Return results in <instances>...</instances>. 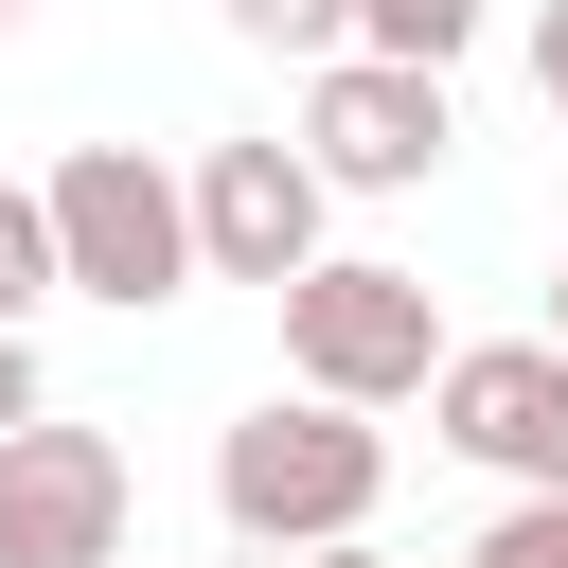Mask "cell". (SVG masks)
<instances>
[{"label": "cell", "instance_id": "cell-1", "mask_svg": "<svg viewBox=\"0 0 568 568\" xmlns=\"http://www.w3.org/2000/svg\"><path fill=\"white\" fill-rule=\"evenodd\" d=\"M213 497H231V532H248V550H320V532H373L390 444H373L337 390H302V408H248V426L213 444Z\"/></svg>", "mask_w": 568, "mask_h": 568}, {"label": "cell", "instance_id": "cell-2", "mask_svg": "<svg viewBox=\"0 0 568 568\" xmlns=\"http://www.w3.org/2000/svg\"><path fill=\"white\" fill-rule=\"evenodd\" d=\"M36 213H53V284H89V302H124V320L195 284V213H178V178H160L142 142H71Z\"/></svg>", "mask_w": 568, "mask_h": 568}, {"label": "cell", "instance_id": "cell-3", "mask_svg": "<svg viewBox=\"0 0 568 568\" xmlns=\"http://www.w3.org/2000/svg\"><path fill=\"white\" fill-rule=\"evenodd\" d=\"M266 302H284V373L337 390V408H390V390L444 373V302H426V266H284Z\"/></svg>", "mask_w": 568, "mask_h": 568}, {"label": "cell", "instance_id": "cell-4", "mask_svg": "<svg viewBox=\"0 0 568 568\" xmlns=\"http://www.w3.org/2000/svg\"><path fill=\"white\" fill-rule=\"evenodd\" d=\"M0 568H124V444L106 426H0Z\"/></svg>", "mask_w": 568, "mask_h": 568}, {"label": "cell", "instance_id": "cell-5", "mask_svg": "<svg viewBox=\"0 0 568 568\" xmlns=\"http://www.w3.org/2000/svg\"><path fill=\"white\" fill-rule=\"evenodd\" d=\"M444 142H462V124H444V71H408V53H320V106H302L320 195H408Z\"/></svg>", "mask_w": 568, "mask_h": 568}, {"label": "cell", "instance_id": "cell-6", "mask_svg": "<svg viewBox=\"0 0 568 568\" xmlns=\"http://www.w3.org/2000/svg\"><path fill=\"white\" fill-rule=\"evenodd\" d=\"M426 408H444V444L497 462L515 497H568V355H550V337H479V355H444Z\"/></svg>", "mask_w": 568, "mask_h": 568}, {"label": "cell", "instance_id": "cell-7", "mask_svg": "<svg viewBox=\"0 0 568 568\" xmlns=\"http://www.w3.org/2000/svg\"><path fill=\"white\" fill-rule=\"evenodd\" d=\"M178 213H195V266H213V284L320 266V160H302V142H213V160L178 178Z\"/></svg>", "mask_w": 568, "mask_h": 568}, {"label": "cell", "instance_id": "cell-8", "mask_svg": "<svg viewBox=\"0 0 568 568\" xmlns=\"http://www.w3.org/2000/svg\"><path fill=\"white\" fill-rule=\"evenodd\" d=\"M479 36V0H355V53H408V71H444Z\"/></svg>", "mask_w": 568, "mask_h": 568}, {"label": "cell", "instance_id": "cell-9", "mask_svg": "<svg viewBox=\"0 0 568 568\" xmlns=\"http://www.w3.org/2000/svg\"><path fill=\"white\" fill-rule=\"evenodd\" d=\"M36 302H53V213H36V195H0V337H18Z\"/></svg>", "mask_w": 568, "mask_h": 568}, {"label": "cell", "instance_id": "cell-10", "mask_svg": "<svg viewBox=\"0 0 568 568\" xmlns=\"http://www.w3.org/2000/svg\"><path fill=\"white\" fill-rule=\"evenodd\" d=\"M231 36H266V53H337L355 0H231Z\"/></svg>", "mask_w": 568, "mask_h": 568}, {"label": "cell", "instance_id": "cell-11", "mask_svg": "<svg viewBox=\"0 0 568 568\" xmlns=\"http://www.w3.org/2000/svg\"><path fill=\"white\" fill-rule=\"evenodd\" d=\"M462 568H568V497H515V515H497Z\"/></svg>", "mask_w": 568, "mask_h": 568}, {"label": "cell", "instance_id": "cell-12", "mask_svg": "<svg viewBox=\"0 0 568 568\" xmlns=\"http://www.w3.org/2000/svg\"><path fill=\"white\" fill-rule=\"evenodd\" d=\"M53 390H36V337H0V426H36Z\"/></svg>", "mask_w": 568, "mask_h": 568}, {"label": "cell", "instance_id": "cell-13", "mask_svg": "<svg viewBox=\"0 0 568 568\" xmlns=\"http://www.w3.org/2000/svg\"><path fill=\"white\" fill-rule=\"evenodd\" d=\"M532 89H550V124H568V0L532 18Z\"/></svg>", "mask_w": 568, "mask_h": 568}, {"label": "cell", "instance_id": "cell-14", "mask_svg": "<svg viewBox=\"0 0 568 568\" xmlns=\"http://www.w3.org/2000/svg\"><path fill=\"white\" fill-rule=\"evenodd\" d=\"M550 355H568V266H550Z\"/></svg>", "mask_w": 568, "mask_h": 568}, {"label": "cell", "instance_id": "cell-15", "mask_svg": "<svg viewBox=\"0 0 568 568\" xmlns=\"http://www.w3.org/2000/svg\"><path fill=\"white\" fill-rule=\"evenodd\" d=\"M248 568H284V550H248Z\"/></svg>", "mask_w": 568, "mask_h": 568}, {"label": "cell", "instance_id": "cell-16", "mask_svg": "<svg viewBox=\"0 0 568 568\" xmlns=\"http://www.w3.org/2000/svg\"><path fill=\"white\" fill-rule=\"evenodd\" d=\"M0 18H18V0H0Z\"/></svg>", "mask_w": 568, "mask_h": 568}]
</instances>
